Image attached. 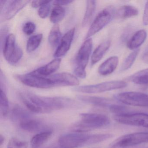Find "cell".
<instances>
[{
	"label": "cell",
	"instance_id": "6da1fadb",
	"mask_svg": "<svg viewBox=\"0 0 148 148\" xmlns=\"http://www.w3.org/2000/svg\"><path fill=\"white\" fill-rule=\"evenodd\" d=\"M15 77L27 86L40 89L77 86L79 84L77 77L68 73H60L50 76H43L33 71L25 74L16 75Z\"/></svg>",
	"mask_w": 148,
	"mask_h": 148
},
{
	"label": "cell",
	"instance_id": "7a4b0ae2",
	"mask_svg": "<svg viewBox=\"0 0 148 148\" xmlns=\"http://www.w3.org/2000/svg\"><path fill=\"white\" fill-rule=\"evenodd\" d=\"M29 100L44 111V113L77 106L74 100L64 97H46L28 93Z\"/></svg>",
	"mask_w": 148,
	"mask_h": 148
},
{
	"label": "cell",
	"instance_id": "3957f363",
	"mask_svg": "<svg viewBox=\"0 0 148 148\" xmlns=\"http://www.w3.org/2000/svg\"><path fill=\"white\" fill-rule=\"evenodd\" d=\"M80 116V122L72 127L73 131L75 132L85 133L94 129L106 127L110 123V119L101 113H82Z\"/></svg>",
	"mask_w": 148,
	"mask_h": 148
},
{
	"label": "cell",
	"instance_id": "277c9868",
	"mask_svg": "<svg viewBox=\"0 0 148 148\" xmlns=\"http://www.w3.org/2000/svg\"><path fill=\"white\" fill-rule=\"evenodd\" d=\"M92 48L91 38L86 39L79 50L76 59L74 70L76 77L84 79L86 77V68L89 62Z\"/></svg>",
	"mask_w": 148,
	"mask_h": 148
},
{
	"label": "cell",
	"instance_id": "5b68a950",
	"mask_svg": "<svg viewBox=\"0 0 148 148\" xmlns=\"http://www.w3.org/2000/svg\"><path fill=\"white\" fill-rule=\"evenodd\" d=\"M127 83L123 80H113L97 84L82 86L73 88L74 91L86 93H98L126 87Z\"/></svg>",
	"mask_w": 148,
	"mask_h": 148
},
{
	"label": "cell",
	"instance_id": "8992f818",
	"mask_svg": "<svg viewBox=\"0 0 148 148\" xmlns=\"http://www.w3.org/2000/svg\"><path fill=\"white\" fill-rule=\"evenodd\" d=\"M3 47L4 58L11 64H17L23 57V51L17 45L16 38L12 34L8 35Z\"/></svg>",
	"mask_w": 148,
	"mask_h": 148
},
{
	"label": "cell",
	"instance_id": "52a82bcc",
	"mask_svg": "<svg viewBox=\"0 0 148 148\" xmlns=\"http://www.w3.org/2000/svg\"><path fill=\"white\" fill-rule=\"evenodd\" d=\"M115 14L112 7L107 8L101 11L92 23L86 36V39L90 38L105 27L111 21Z\"/></svg>",
	"mask_w": 148,
	"mask_h": 148
},
{
	"label": "cell",
	"instance_id": "ba28073f",
	"mask_svg": "<svg viewBox=\"0 0 148 148\" xmlns=\"http://www.w3.org/2000/svg\"><path fill=\"white\" fill-rule=\"evenodd\" d=\"M90 135L79 132L65 134L59 138L58 144L61 148H77L88 145Z\"/></svg>",
	"mask_w": 148,
	"mask_h": 148
},
{
	"label": "cell",
	"instance_id": "9c48e42d",
	"mask_svg": "<svg viewBox=\"0 0 148 148\" xmlns=\"http://www.w3.org/2000/svg\"><path fill=\"white\" fill-rule=\"evenodd\" d=\"M119 102L127 105L148 107V94L138 92H126L115 96Z\"/></svg>",
	"mask_w": 148,
	"mask_h": 148
},
{
	"label": "cell",
	"instance_id": "30bf717a",
	"mask_svg": "<svg viewBox=\"0 0 148 148\" xmlns=\"http://www.w3.org/2000/svg\"><path fill=\"white\" fill-rule=\"evenodd\" d=\"M113 119L122 124L148 128V114L147 113L137 112L115 115Z\"/></svg>",
	"mask_w": 148,
	"mask_h": 148
},
{
	"label": "cell",
	"instance_id": "8fae6325",
	"mask_svg": "<svg viewBox=\"0 0 148 148\" xmlns=\"http://www.w3.org/2000/svg\"><path fill=\"white\" fill-rule=\"evenodd\" d=\"M146 143H148V132H135L119 138L113 143L112 148L132 147Z\"/></svg>",
	"mask_w": 148,
	"mask_h": 148
},
{
	"label": "cell",
	"instance_id": "7c38bea8",
	"mask_svg": "<svg viewBox=\"0 0 148 148\" xmlns=\"http://www.w3.org/2000/svg\"><path fill=\"white\" fill-rule=\"evenodd\" d=\"M29 2L30 1H0V11L2 15L1 21L11 19Z\"/></svg>",
	"mask_w": 148,
	"mask_h": 148
},
{
	"label": "cell",
	"instance_id": "4fadbf2b",
	"mask_svg": "<svg viewBox=\"0 0 148 148\" xmlns=\"http://www.w3.org/2000/svg\"><path fill=\"white\" fill-rule=\"evenodd\" d=\"M75 27L72 28L67 32L61 39L54 54V57L57 58H61L65 55L71 48L72 42L75 32Z\"/></svg>",
	"mask_w": 148,
	"mask_h": 148
},
{
	"label": "cell",
	"instance_id": "5bb4252c",
	"mask_svg": "<svg viewBox=\"0 0 148 148\" xmlns=\"http://www.w3.org/2000/svg\"><path fill=\"white\" fill-rule=\"evenodd\" d=\"M19 125L22 130L28 132H40L50 130L41 121L30 118L20 122Z\"/></svg>",
	"mask_w": 148,
	"mask_h": 148
},
{
	"label": "cell",
	"instance_id": "9a60e30c",
	"mask_svg": "<svg viewBox=\"0 0 148 148\" xmlns=\"http://www.w3.org/2000/svg\"><path fill=\"white\" fill-rule=\"evenodd\" d=\"M119 59L117 56H112L103 62L98 68V73L102 76H107L112 73L118 65Z\"/></svg>",
	"mask_w": 148,
	"mask_h": 148
},
{
	"label": "cell",
	"instance_id": "2e32d148",
	"mask_svg": "<svg viewBox=\"0 0 148 148\" xmlns=\"http://www.w3.org/2000/svg\"><path fill=\"white\" fill-rule=\"evenodd\" d=\"M147 37V32L143 29L136 32L130 39L127 43V47L131 50H136L139 48L146 40Z\"/></svg>",
	"mask_w": 148,
	"mask_h": 148
},
{
	"label": "cell",
	"instance_id": "e0dca14e",
	"mask_svg": "<svg viewBox=\"0 0 148 148\" xmlns=\"http://www.w3.org/2000/svg\"><path fill=\"white\" fill-rule=\"evenodd\" d=\"M61 62V59H55L45 65L40 67L34 71L37 74L41 76H50L55 73L59 68Z\"/></svg>",
	"mask_w": 148,
	"mask_h": 148
},
{
	"label": "cell",
	"instance_id": "ac0fdd59",
	"mask_svg": "<svg viewBox=\"0 0 148 148\" xmlns=\"http://www.w3.org/2000/svg\"><path fill=\"white\" fill-rule=\"evenodd\" d=\"M111 42L107 40L101 43L94 50L91 57V64L93 66L100 61L107 51L111 46Z\"/></svg>",
	"mask_w": 148,
	"mask_h": 148
},
{
	"label": "cell",
	"instance_id": "d6986e66",
	"mask_svg": "<svg viewBox=\"0 0 148 148\" xmlns=\"http://www.w3.org/2000/svg\"><path fill=\"white\" fill-rule=\"evenodd\" d=\"M77 98L82 102L98 107H108L110 100L106 98L78 95Z\"/></svg>",
	"mask_w": 148,
	"mask_h": 148
},
{
	"label": "cell",
	"instance_id": "ffe728a7",
	"mask_svg": "<svg viewBox=\"0 0 148 148\" xmlns=\"http://www.w3.org/2000/svg\"><path fill=\"white\" fill-rule=\"evenodd\" d=\"M51 130L39 132L33 137L31 145L33 148H39L50 139L52 135Z\"/></svg>",
	"mask_w": 148,
	"mask_h": 148
},
{
	"label": "cell",
	"instance_id": "44dd1931",
	"mask_svg": "<svg viewBox=\"0 0 148 148\" xmlns=\"http://www.w3.org/2000/svg\"><path fill=\"white\" fill-rule=\"evenodd\" d=\"M137 8L131 5H124L121 7L116 12V15L119 18L126 19L138 15Z\"/></svg>",
	"mask_w": 148,
	"mask_h": 148
},
{
	"label": "cell",
	"instance_id": "7402d4cb",
	"mask_svg": "<svg viewBox=\"0 0 148 148\" xmlns=\"http://www.w3.org/2000/svg\"><path fill=\"white\" fill-rule=\"evenodd\" d=\"M97 2L95 1H88L86 3V10L82 21L83 27L88 25L90 23L96 11Z\"/></svg>",
	"mask_w": 148,
	"mask_h": 148
},
{
	"label": "cell",
	"instance_id": "603a6c76",
	"mask_svg": "<svg viewBox=\"0 0 148 148\" xmlns=\"http://www.w3.org/2000/svg\"><path fill=\"white\" fill-rule=\"evenodd\" d=\"M62 34L58 24H55L52 27L49 36L48 41L51 46L55 47L58 46L62 39Z\"/></svg>",
	"mask_w": 148,
	"mask_h": 148
},
{
	"label": "cell",
	"instance_id": "cb8c5ba5",
	"mask_svg": "<svg viewBox=\"0 0 148 148\" xmlns=\"http://www.w3.org/2000/svg\"><path fill=\"white\" fill-rule=\"evenodd\" d=\"M129 81L138 85L148 84V68L139 71L128 78Z\"/></svg>",
	"mask_w": 148,
	"mask_h": 148
},
{
	"label": "cell",
	"instance_id": "d4e9b609",
	"mask_svg": "<svg viewBox=\"0 0 148 148\" xmlns=\"http://www.w3.org/2000/svg\"><path fill=\"white\" fill-rule=\"evenodd\" d=\"M43 39V34H41L32 35L28 39L27 43V51L32 53L35 51L40 45Z\"/></svg>",
	"mask_w": 148,
	"mask_h": 148
},
{
	"label": "cell",
	"instance_id": "484cf974",
	"mask_svg": "<svg viewBox=\"0 0 148 148\" xmlns=\"http://www.w3.org/2000/svg\"><path fill=\"white\" fill-rule=\"evenodd\" d=\"M65 15V10L59 6H56L53 9L50 16V21L53 24H58L63 20Z\"/></svg>",
	"mask_w": 148,
	"mask_h": 148
},
{
	"label": "cell",
	"instance_id": "4316f807",
	"mask_svg": "<svg viewBox=\"0 0 148 148\" xmlns=\"http://www.w3.org/2000/svg\"><path fill=\"white\" fill-rule=\"evenodd\" d=\"M12 116L14 119L19 120L20 122L30 118L29 113L18 105L14 106L12 110Z\"/></svg>",
	"mask_w": 148,
	"mask_h": 148
},
{
	"label": "cell",
	"instance_id": "83f0119b",
	"mask_svg": "<svg viewBox=\"0 0 148 148\" xmlns=\"http://www.w3.org/2000/svg\"><path fill=\"white\" fill-rule=\"evenodd\" d=\"M140 49L134 50L131 53L125 60L121 66V71H125L130 69L134 64L138 55Z\"/></svg>",
	"mask_w": 148,
	"mask_h": 148
},
{
	"label": "cell",
	"instance_id": "f1b7e54d",
	"mask_svg": "<svg viewBox=\"0 0 148 148\" xmlns=\"http://www.w3.org/2000/svg\"><path fill=\"white\" fill-rule=\"evenodd\" d=\"M0 111L1 114L3 117L8 115L9 112V104L8 99L5 92L1 90L0 95Z\"/></svg>",
	"mask_w": 148,
	"mask_h": 148
},
{
	"label": "cell",
	"instance_id": "f546056e",
	"mask_svg": "<svg viewBox=\"0 0 148 148\" xmlns=\"http://www.w3.org/2000/svg\"><path fill=\"white\" fill-rule=\"evenodd\" d=\"M113 135L111 134H97L90 135L88 145L95 144L112 138Z\"/></svg>",
	"mask_w": 148,
	"mask_h": 148
},
{
	"label": "cell",
	"instance_id": "4dcf8cb0",
	"mask_svg": "<svg viewBox=\"0 0 148 148\" xmlns=\"http://www.w3.org/2000/svg\"><path fill=\"white\" fill-rule=\"evenodd\" d=\"M21 100L27 108L32 112L37 113H44V111L41 108L32 103L30 100H27L23 97H21Z\"/></svg>",
	"mask_w": 148,
	"mask_h": 148
},
{
	"label": "cell",
	"instance_id": "1f68e13d",
	"mask_svg": "<svg viewBox=\"0 0 148 148\" xmlns=\"http://www.w3.org/2000/svg\"><path fill=\"white\" fill-rule=\"evenodd\" d=\"M28 143L21 141L16 138L10 139L8 144V148H27Z\"/></svg>",
	"mask_w": 148,
	"mask_h": 148
},
{
	"label": "cell",
	"instance_id": "d6a6232c",
	"mask_svg": "<svg viewBox=\"0 0 148 148\" xmlns=\"http://www.w3.org/2000/svg\"><path fill=\"white\" fill-rule=\"evenodd\" d=\"M109 109L111 112L115 113V115H121L129 113L128 112L127 107L123 106L118 105H110L109 106Z\"/></svg>",
	"mask_w": 148,
	"mask_h": 148
},
{
	"label": "cell",
	"instance_id": "836d02e7",
	"mask_svg": "<svg viewBox=\"0 0 148 148\" xmlns=\"http://www.w3.org/2000/svg\"><path fill=\"white\" fill-rule=\"evenodd\" d=\"M52 1H49L48 3L40 8L38 14L40 18L45 19L47 18L50 13L51 5Z\"/></svg>",
	"mask_w": 148,
	"mask_h": 148
},
{
	"label": "cell",
	"instance_id": "e575fe53",
	"mask_svg": "<svg viewBox=\"0 0 148 148\" xmlns=\"http://www.w3.org/2000/svg\"><path fill=\"white\" fill-rule=\"evenodd\" d=\"M35 28V25L33 22L28 21L24 25L23 27V31L25 34L30 35L34 32Z\"/></svg>",
	"mask_w": 148,
	"mask_h": 148
},
{
	"label": "cell",
	"instance_id": "d590c367",
	"mask_svg": "<svg viewBox=\"0 0 148 148\" xmlns=\"http://www.w3.org/2000/svg\"><path fill=\"white\" fill-rule=\"evenodd\" d=\"M143 23L144 25H148V1L145 3L143 17Z\"/></svg>",
	"mask_w": 148,
	"mask_h": 148
},
{
	"label": "cell",
	"instance_id": "8d00e7d4",
	"mask_svg": "<svg viewBox=\"0 0 148 148\" xmlns=\"http://www.w3.org/2000/svg\"><path fill=\"white\" fill-rule=\"evenodd\" d=\"M49 1H34L32 2V7L33 8H36L38 7H41L42 6L47 4Z\"/></svg>",
	"mask_w": 148,
	"mask_h": 148
},
{
	"label": "cell",
	"instance_id": "74e56055",
	"mask_svg": "<svg viewBox=\"0 0 148 148\" xmlns=\"http://www.w3.org/2000/svg\"><path fill=\"white\" fill-rule=\"evenodd\" d=\"M73 2L72 1H69V0H65V1H53V5L55 6H61L62 5H69L71 3Z\"/></svg>",
	"mask_w": 148,
	"mask_h": 148
},
{
	"label": "cell",
	"instance_id": "f35d334b",
	"mask_svg": "<svg viewBox=\"0 0 148 148\" xmlns=\"http://www.w3.org/2000/svg\"><path fill=\"white\" fill-rule=\"evenodd\" d=\"M143 60L145 64H148V51L143 55Z\"/></svg>",
	"mask_w": 148,
	"mask_h": 148
},
{
	"label": "cell",
	"instance_id": "ab89813d",
	"mask_svg": "<svg viewBox=\"0 0 148 148\" xmlns=\"http://www.w3.org/2000/svg\"><path fill=\"white\" fill-rule=\"evenodd\" d=\"M5 142V138L2 135H0V146L1 147Z\"/></svg>",
	"mask_w": 148,
	"mask_h": 148
},
{
	"label": "cell",
	"instance_id": "60d3db41",
	"mask_svg": "<svg viewBox=\"0 0 148 148\" xmlns=\"http://www.w3.org/2000/svg\"><path fill=\"white\" fill-rule=\"evenodd\" d=\"M61 148V147H60L59 145L58 144L57 145H53V146H51V147H49V148Z\"/></svg>",
	"mask_w": 148,
	"mask_h": 148
}]
</instances>
